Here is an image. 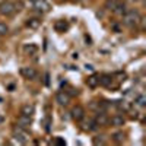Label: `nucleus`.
Returning <instances> with one entry per match:
<instances>
[{
	"label": "nucleus",
	"instance_id": "obj_13",
	"mask_svg": "<svg viewBox=\"0 0 146 146\" xmlns=\"http://www.w3.org/2000/svg\"><path fill=\"white\" fill-rule=\"evenodd\" d=\"M111 82H113V76L111 75H101L100 76V85H102V86L108 88V86H111Z\"/></svg>",
	"mask_w": 146,
	"mask_h": 146
},
{
	"label": "nucleus",
	"instance_id": "obj_10",
	"mask_svg": "<svg viewBox=\"0 0 146 146\" xmlns=\"http://www.w3.org/2000/svg\"><path fill=\"white\" fill-rule=\"evenodd\" d=\"M34 113H35V107H34V104H25V105H22V108H21V114H23V115L32 117Z\"/></svg>",
	"mask_w": 146,
	"mask_h": 146
},
{
	"label": "nucleus",
	"instance_id": "obj_16",
	"mask_svg": "<svg viewBox=\"0 0 146 146\" xmlns=\"http://www.w3.org/2000/svg\"><path fill=\"white\" fill-rule=\"evenodd\" d=\"M98 129V124L95 123V120H86L83 123V130L85 131H92V130H96Z\"/></svg>",
	"mask_w": 146,
	"mask_h": 146
},
{
	"label": "nucleus",
	"instance_id": "obj_26",
	"mask_svg": "<svg viewBox=\"0 0 146 146\" xmlns=\"http://www.w3.org/2000/svg\"><path fill=\"white\" fill-rule=\"evenodd\" d=\"M57 143H58V145H66V142H64V140H62L60 137H57Z\"/></svg>",
	"mask_w": 146,
	"mask_h": 146
},
{
	"label": "nucleus",
	"instance_id": "obj_4",
	"mask_svg": "<svg viewBox=\"0 0 146 146\" xmlns=\"http://www.w3.org/2000/svg\"><path fill=\"white\" fill-rule=\"evenodd\" d=\"M32 2H34V9L36 12H40V13H47L51 9L50 3L47 0H32Z\"/></svg>",
	"mask_w": 146,
	"mask_h": 146
},
{
	"label": "nucleus",
	"instance_id": "obj_18",
	"mask_svg": "<svg viewBox=\"0 0 146 146\" xmlns=\"http://www.w3.org/2000/svg\"><path fill=\"white\" fill-rule=\"evenodd\" d=\"M124 139H126V136H124V133H123V131H115L114 135H113V140L117 142V143H123Z\"/></svg>",
	"mask_w": 146,
	"mask_h": 146
},
{
	"label": "nucleus",
	"instance_id": "obj_25",
	"mask_svg": "<svg viewBox=\"0 0 146 146\" xmlns=\"http://www.w3.org/2000/svg\"><path fill=\"white\" fill-rule=\"evenodd\" d=\"M15 5V10L16 12H21L22 9H23V3L22 2H16V3H13Z\"/></svg>",
	"mask_w": 146,
	"mask_h": 146
},
{
	"label": "nucleus",
	"instance_id": "obj_32",
	"mask_svg": "<svg viewBox=\"0 0 146 146\" xmlns=\"http://www.w3.org/2000/svg\"><path fill=\"white\" fill-rule=\"evenodd\" d=\"M0 38H2V35H0Z\"/></svg>",
	"mask_w": 146,
	"mask_h": 146
},
{
	"label": "nucleus",
	"instance_id": "obj_31",
	"mask_svg": "<svg viewBox=\"0 0 146 146\" xmlns=\"http://www.w3.org/2000/svg\"><path fill=\"white\" fill-rule=\"evenodd\" d=\"M80 2H85V0H80Z\"/></svg>",
	"mask_w": 146,
	"mask_h": 146
},
{
	"label": "nucleus",
	"instance_id": "obj_3",
	"mask_svg": "<svg viewBox=\"0 0 146 146\" xmlns=\"http://www.w3.org/2000/svg\"><path fill=\"white\" fill-rule=\"evenodd\" d=\"M15 5L10 2H3L0 3V15L2 16H12L15 13Z\"/></svg>",
	"mask_w": 146,
	"mask_h": 146
},
{
	"label": "nucleus",
	"instance_id": "obj_22",
	"mask_svg": "<svg viewBox=\"0 0 146 146\" xmlns=\"http://www.w3.org/2000/svg\"><path fill=\"white\" fill-rule=\"evenodd\" d=\"M9 32V27L6 25V23H3V22H0V35H6Z\"/></svg>",
	"mask_w": 146,
	"mask_h": 146
},
{
	"label": "nucleus",
	"instance_id": "obj_17",
	"mask_svg": "<svg viewBox=\"0 0 146 146\" xmlns=\"http://www.w3.org/2000/svg\"><path fill=\"white\" fill-rule=\"evenodd\" d=\"M113 12H114L115 15H118V16H123L126 12H127V7H126L124 3H118V2H117V5H115V7H114Z\"/></svg>",
	"mask_w": 146,
	"mask_h": 146
},
{
	"label": "nucleus",
	"instance_id": "obj_12",
	"mask_svg": "<svg viewBox=\"0 0 146 146\" xmlns=\"http://www.w3.org/2000/svg\"><path fill=\"white\" fill-rule=\"evenodd\" d=\"M86 85L89 88H96L100 85V75H91L86 79Z\"/></svg>",
	"mask_w": 146,
	"mask_h": 146
},
{
	"label": "nucleus",
	"instance_id": "obj_29",
	"mask_svg": "<svg viewBox=\"0 0 146 146\" xmlns=\"http://www.w3.org/2000/svg\"><path fill=\"white\" fill-rule=\"evenodd\" d=\"M133 2H143V0H133Z\"/></svg>",
	"mask_w": 146,
	"mask_h": 146
},
{
	"label": "nucleus",
	"instance_id": "obj_15",
	"mask_svg": "<svg viewBox=\"0 0 146 146\" xmlns=\"http://www.w3.org/2000/svg\"><path fill=\"white\" fill-rule=\"evenodd\" d=\"M54 29H56L57 32H66V31L69 29V23L64 22V21H57V22L54 23Z\"/></svg>",
	"mask_w": 146,
	"mask_h": 146
},
{
	"label": "nucleus",
	"instance_id": "obj_6",
	"mask_svg": "<svg viewBox=\"0 0 146 146\" xmlns=\"http://www.w3.org/2000/svg\"><path fill=\"white\" fill-rule=\"evenodd\" d=\"M56 101H57L60 105H62V107H66V105H69V102H70V95H69L67 92H64V91L57 92Z\"/></svg>",
	"mask_w": 146,
	"mask_h": 146
},
{
	"label": "nucleus",
	"instance_id": "obj_2",
	"mask_svg": "<svg viewBox=\"0 0 146 146\" xmlns=\"http://www.w3.org/2000/svg\"><path fill=\"white\" fill-rule=\"evenodd\" d=\"M13 136H15V139L18 140V143H27L28 140H29V133L23 129V127H21V126H15L13 127Z\"/></svg>",
	"mask_w": 146,
	"mask_h": 146
},
{
	"label": "nucleus",
	"instance_id": "obj_9",
	"mask_svg": "<svg viewBox=\"0 0 146 146\" xmlns=\"http://www.w3.org/2000/svg\"><path fill=\"white\" fill-rule=\"evenodd\" d=\"M31 123H32V118L28 117V115L21 114V117L18 118V126H21V127H23V129H28V127L31 126Z\"/></svg>",
	"mask_w": 146,
	"mask_h": 146
},
{
	"label": "nucleus",
	"instance_id": "obj_30",
	"mask_svg": "<svg viewBox=\"0 0 146 146\" xmlns=\"http://www.w3.org/2000/svg\"><path fill=\"white\" fill-rule=\"evenodd\" d=\"M3 2H7V0H0V3H3Z\"/></svg>",
	"mask_w": 146,
	"mask_h": 146
},
{
	"label": "nucleus",
	"instance_id": "obj_8",
	"mask_svg": "<svg viewBox=\"0 0 146 146\" xmlns=\"http://www.w3.org/2000/svg\"><path fill=\"white\" fill-rule=\"evenodd\" d=\"M21 75L25 79H35L36 78V70L34 67H22L21 69Z\"/></svg>",
	"mask_w": 146,
	"mask_h": 146
},
{
	"label": "nucleus",
	"instance_id": "obj_7",
	"mask_svg": "<svg viewBox=\"0 0 146 146\" xmlns=\"http://www.w3.org/2000/svg\"><path fill=\"white\" fill-rule=\"evenodd\" d=\"M94 120H95V123L98 124L100 127H101V126H107V124L110 123V118H108V115L105 114V111H100V110H98L96 117H95Z\"/></svg>",
	"mask_w": 146,
	"mask_h": 146
},
{
	"label": "nucleus",
	"instance_id": "obj_19",
	"mask_svg": "<svg viewBox=\"0 0 146 146\" xmlns=\"http://www.w3.org/2000/svg\"><path fill=\"white\" fill-rule=\"evenodd\" d=\"M135 104L137 107H145L146 105V96L145 95H139L137 98H136V101H135Z\"/></svg>",
	"mask_w": 146,
	"mask_h": 146
},
{
	"label": "nucleus",
	"instance_id": "obj_27",
	"mask_svg": "<svg viewBox=\"0 0 146 146\" xmlns=\"http://www.w3.org/2000/svg\"><path fill=\"white\" fill-rule=\"evenodd\" d=\"M48 78H50V76H48V73H47V75H45V85H50V82H48Z\"/></svg>",
	"mask_w": 146,
	"mask_h": 146
},
{
	"label": "nucleus",
	"instance_id": "obj_11",
	"mask_svg": "<svg viewBox=\"0 0 146 146\" xmlns=\"http://www.w3.org/2000/svg\"><path fill=\"white\" fill-rule=\"evenodd\" d=\"M111 124L114 126V127H121V126H124L126 124V118L123 117V115H118V114H115L114 117H111Z\"/></svg>",
	"mask_w": 146,
	"mask_h": 146
},
{
	"label": "nucleus",
	"instance_id": "obj_28",
	"mask_svg": "<svg viewBox=\"0 0 146 146\" xmlns=\"http://www.w3.org/2000/svg\"><path fill=\"white\" fill-rule=\"evenodd\" d=\"M3 120H5V118H3V115H0V124L3 123Z\"/></svg>",
	"mask_w": 146,
	"mask_h": 146
},
{
	"label": "nucleus",
	"instance_id": "obj_24",
	"mask_svg": "<svg viewBox=\"0 0 146 146\" xmlns=\"http://www.w3.org/2000/svg\"><path fill=\"white\" fill-rule=\"evenodd\" d=\"M105 140H104V136H96L94 139V145H102Z\"/></svg>",
	"mask_w": 146,
	"mask_h": 146
},
{
	"label": "nucleus",
	"instance_id": "obj_5",
	"mask_svg": "<svg viewBox=\"0 0 146 146\" xmlns=\"http://www.w3.org/2000/svg\"><path fill=\"white\" fill-rule=\"evenodd\" d=\"M72 118L75 120V121H82L85 118V108L82 105H76V107H73L72 108Z\"/></svg>",
	"mask_w": 146,
	"mask_h": 146
},
{
	"label": "nucleus",
	"instance_id": "obj_20",
	"mask_svg": "<svg viewBox=\"0 0 146 146\" xmlns=\"http://www.w3.org/2000/svg\"><path fill=\"white\" fill-rule=\"evenodd\" d=\"M27 53H29V54H35L36 53V50H38V47H36L35 44H29V45H25V48H23Z\"/></svg>",
	"mask_w": 146,
	"mask_h": 146
},
{
	"label": "nucleus",
	"instance_id": "obj_14",
	"mask_svg": "<svg viewBox=\"0 0 146 146\" xmlns=\"http://www.w3.org/2000/svg\"><path fill=\"white\" fill-rule=\"evenodd\" d=\"M40 25H41V21H40L38 18H29V19L27 21V27H28L29 29H38Z\"/></svg>",
	"mask_w": 146,
	"mask_h": 146
},
{
	"label": "nucleus",
	"instance_id": "obj_23",
	"mask_svg": "<svg viewBox=\"0 0 146 146\" xmlns=\"http://www.w3.org/2000/svg\"><path fill=\"white\" fill-rule=\"evenodd\" d=\"M115 5H117V0H107V9L108 10H114V7H115Z\"/></svg>",
	"mask_w": 146,
	"mask_h": 146
},
{
	"label": "nucleus",
	"instance_id": "obj_1",
	"mask_svg": "<svg viewBox=\"0 0 146 146\" xmlns=\"http://www.w3.org/2000/svg\"><path fill=\"white\" fill-rule=\"evenodd\" d=\"M123 18V23L126 27H129V28H135V27H137L139 25V22H140V15H139V12L137 10H127L126 13L121 16Z\"/></svg>",
	"mask_w": 146,
	"mask_h": 146
},
{
	"label": "nucleus",
	"instance_id": "obj_21",
	"mask_svg": "<svg viewBox=\"0 0 146 146\" xmlns=\"http://www.w3.org/2000/svg\"><path fill=\"white\" fill-rule=\"evenodd\" d=\"M117 105H118L121 110H124V111H129V110H130V104L126 102V101H117Z\"/></svg>",
	"mask_w": 146,
	"mask_h": 146
}]
</instances>
